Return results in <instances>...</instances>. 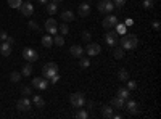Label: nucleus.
<instances>
[{
	"mask_svg": "<svg viewBox=\"0 0 161 119\" xmlns=\"http://www.w3.org/2000/svg\"><path fill=\"white\" fill-rule=\"evenodd\" d=\"M124 106L127 108V111L130 113V114H139V110H140V106H139V103L137 101H134V100H126V103H124Z\"/></svg>",
	"mask_w": 161,
	"mask_h": 119,
	"instance_id": "8",
	"label": "nucleus"
},
{
	"mask_svg": "<svg viewBox=\"0 0 161 119\" xmlns=\"http://www.w3.org/2000/svg\"><path fill=\"white\" fill-rule=\"evenodd\" d=\"M10 81L11 82H19L21 81V73H11L10 74Z\"/></svg>",
	"mask_w": 161,
	"mask_h": 119,
	"instance_id": "29",
	"label": "nucleus"
},
{
	"mask_svg": "<svg viewBox=\"0 0 161 119\" xmlns=\"http://www.w3.org/2000/svg\"><path fill=\"white\" fill-rule=\"evenodd\" d=\"M31 85L36 87V89H40V90H45L48 87V79H45V77H36V79H32Z\"/></svg>",
	"mask_w": 161,
	"mask_h": 119,
	"instance_id": "6",
	"label": "nucleus"
},
{
	"mask_svg": "<svg viewBox=\"0 0 161 119\" xmlns=\"http://www.w3.org/2000/svg\"><path fill=\"white\" fill-rule=\"evenodd\" d=\"M111 2H113V5L118 7V8H121L123 5H126V0H111Z\"/></svg>",
	"mask_w": 161,
	"mask_h": 119,
	"instance_id": "37",
	"label": "nucleus"
},
{
	"mask_svg": "<svg viewBox=\"0 0 161 119\" xmlns=\"http://www.w3.org/2000/svg\"><path fill=\"white\" fill-rule=\"evenodd\" d=\"M69 101L74 108H82L86 105V97H84L82 92H74V94L69 95Z\"/></svg>",
	"mask_w": 161,
	"mask_h": 119,
	"instance_id": "2",
	"label": "nucleus"
},
{
	"mask_svg": "<svg viewBox=\"0 0 161 119\" xmlns=\"http://www.w3.org/2000/svg\"><path fill=\"white\" fill-rule=\"evenodd\" d=\"M0 53H2L3 57H10L11 55V45L7 44V42H3L2 45H0Z\"/></svg>",
	"mask_w": 161,
	"mask_h": 119,
	"instance_id": "18",
	"label": "nucleus"
},
{
	"mask_svg": "<svg viewBox=\"0 0 161 119\" xmlns=\"http://www.w3.org/2000/svg\"><path fill=\"white\" fill-rule=\"evenodd\" d=\"M113 106H111V105H103V106H102V116L105 117V119H111L113 117Z\"/></svg>",
	"mask_w": 161,
	"mask_h": 119,
	"instance_id": "14",
	"label": "nucleus"
},
{
	"mask_svg": "<svg viewBox=\"0 0 161 119\" xmlns=\"http://www.w3.org/2000/svg\"><path fill=\"white\" fill-rule=\"evenodd\" d=\"M97 8H98L100 13H110V11H113L114 5H113L111 0H102V2L97 5Z\"/></svg>",
	"mask_w": 161,
	"mask_h": 119,
	"instance_id": "5",
	"label": "nucleus"
},
{
	"mask_svg": "<svg viewBox=\"0 0 161 119\" xmlns=\"http://www.w3.org/2000/svg\"><path fill=\"white\" fill-rule=\"evenodd\" d=\"M5 39H7V32L0 29V42H5Z\"/></svg>",
	"mask_w": 161,
	"mask_h": 119,
	"instance_id": "41",
	"label": "nucleus"
},
{
	"mask_svg": "<svg viewBox=\"0 0 161 119\" xmlns=\"http://www.w3.org/2000/svg\"><path fill=\"white\" fill-rule=\"evenodd\" d=\"M124 100L123 98H119V97H114V98H111V106L113 108H118V110H121V108H124Z\"/></svg>",
	"mask_w": 161,
	"mask_h": 119,
	"instance_id": "17",
	"label": "nucleus"
},
{
	"mask_svg": "<svg viewBox=\"0 0 161 119\" xmlns=\"http://www.w3.org/2000/svg\"><path fill=\"white\" fill-rule=\"evenodd\" d=\"M29 2H31V0H29Z\"/></svg>",
	"mask_w": 161,
	"mask_h": 119,
	"instance_id": "46",
	"label": "nucleus"
},
{
	"mask_svg": "<svg viewBox=\"0 0 161 119\" xmlns=\"http://www.w3.org/2000/svg\"><path fill=\"white\" fill-rule=\"evenodd\" d=\"M45 31L48 34H57L58 32V24H57V21L53 19V18H48L45 21Z\"/></svg>",
	"mask_w": 161,
	"mask_h": 119,
	"instance_id": "7",
	"label": "nucleus"
},
{
	"mask_svg": "<svg viewBox=\"0 0 161 119\" xmlns=\"http://www.w3.org/2000/svg\"><path fill=\"white\" fill-rule=\"evenodd\" d=\"M118 24V18L114 16V15H110V16H106L103 21H102V26L105 29H111V28H114V26Z\"/></svg>",
	"mask_w": 161,
	"mask_h": 119,
	"instance_id": "10",
	"label": "nucleus"
},
{
	"mask_svg": "<svg viewBox=\"0 0 161 119\" xmlns=\"http://www.w3.org/2000/svg\"><path fill=\"white\" fill-rule=\"evenodd\" d=\"M32 103L36 105L37 108H44V105H45V100L40 97V95H34V98H32Z\"/></svg>",
	"mask_w": 161,
	"mask_h": 119,
	"instance_id": "23",
	"label": "nucleus"
},
{
	"mask_svg": "<svg viewBox=\"0 0 161 119\" xmlns=\"http://www.w3.org/2000/svg\"><path fill=\"white\" fill-rule=\"evenodd\" d=\"M16 108H18L19 111H28V110L31 108V101H29V98H28V97L19 98L18 103H16Z\"/></svg>",
	"mask_w": 161,
	"mask_h": 119,
	"instance_id": "12",
	"label": "nucleus"
},
{
	"mask_svg": "<svg viewBox=\"0 0 161 119\" xmlns=\"http://www.w3.org/2000/svg\"><path fill=\"white\" fill-rule=\"evenodd\" d=\"M7 2H8V5L11 8H19L21 3H23V0H7Z\"/></svg>",
	"mask_w": 161,
	"mask_h": 119,
	"instance_id": "28",
	"label": "nucleus"
},
{
	"mask_svg": "<svg viewBox=\"0 0 161 119\" xmlns=\"http://www.w3.org/2000/svg\"><path fill=\"white\" fill-rule=\"evenodd\" d=\"M118 77H119V81H123V82H126L127 79H129V73H127V69H126V68H123V69H119V73H118Z\"/></svg>",
	"mask_w": 161,
	"mask_h": 119,
	"instance_id": "26",
	"label": "nucleus"
},
{
	"mask_svg": "<svg viewBox=\"0 0 161 119\" xmlns=\"http://www.w3.org/2000/svg\"><path fill=\"white\" fill-rule=\"evenodd\" d=\"M39 2L42 3V5H47V3H48V0H39Z\"/></svg>",
	"mask_w": 161,
	"mask_h": 119,
	"instance_id": "44",
	"label": "nucleus"
},
{
	"mask_svg": "<svg viewBox=\"0 0 161 119\" xmlns=\"http://www.w3.org/2000/svg\"><path fill=\"white\" fill-rule=\"evenodd\" d=\"M105 41H106V44H108L111 48L116 47V45H118V34H116V32H106Z\"/></svg>",
	"mask_w": 161,
	"mask_h": 119,
	"instance_id": "13",
	"label": "nucleus"
},
{
	"mask_svg": "<svg viewBox=\"0 0 161 119\" xmlns=\"http://www.w3.org/2000/svg\"><path fill=\"white\" fill-rule=\"evenodd\" d=\"M21 94L26 97V95H31L32 94V89L31 87H28V85H24V87H21Z\"/></svg>",
	"mask_w": 161,
	"mask_h": 119,
	"instance_id": "33",
	"label": "nucleus"
},
{
	"mask_svg": "<svg viewBox=\"0 0 161 119\" xmlns=\"http://www.w3.org/2000/svg\"><path fill=\"white\" fill-rule=\"evenodd\" d=\"M124 48L123 47H116L114 50H113V57L116 58V60H121V58H124Z\"/></svg>",
	"mask_w": 161,
	"mask_h": 119,
	"instance_id": "22",
	"label": "nucleus"
},
{
	"mask_svg": "<svg viewBox=\"0 0 161 119\" xmlns=\"http://www.w3.org/2000/svg\"><path fill=\"white\" fill-rule=\"evenodd\" d=\"M53 42H55V45H58V47H63L64 45V39H63V35H55Z\"/></svg>",
	"mask_w": 161,
	"mask_h": 119,
	"instance_id": "31",
	"label": "nucleus"
},
{
	"mask_svg": "<svg viewBox=\"0 0 161 119\" xmlns=\"http://www.w3.org/2000/svg\"><path fill=\"white\" fill-rule=\"evenodd\" d=\"M42 74H44L45 79H50L52 76L58 74V66H57V63H47L44 68H42Z\"/></svg>",
	"mask_w": 161,
	"mask_h": 119,
	"instance_id": "3",
	"label": "nucleus"
},
{
	"mask_svg": "<svg viewBox=\"0 0 161 119\" xmlns=\"http://www.w3.org/2000/svg\"><path fill=\"white\" fill-rule=\"evenodd\" d=\"M58 31L61 32V35H66V34L69 32V28H68V24H66V23H61V26L58 28Z\"/></svg>",
	"mask_w": 161,
	"mask_h": 119,
	"instance_id": "30",
	"label": "nucleus"
},
{
	"mask_svg": "<svg viewBox=\"0 0 161 119\" xmlns=\"http://www.w3.org/2000/svg\"><path fill=\"white\" fill-rule=\"evenodd\" d=\"M86 51H87V55H89V57H97V55H100L102 47H100L98 44H87Z\"/></svg>",
	"mask_w": 161,
	"mask_h": 119,
	"instance_id": "11",
	"label": "nucleus"
},
{
	"mask_svg": "<svg viewBox=\"0 0 161 119\" xmlns=\"http://www.w3.org/2000/svg\"><path fill=\"white\" fill-rule=\"evenodd\" d=\"M21 13H23V15L24 16H31L32 15V13H34V5L29 2V0H28V2H24V3H21V7L18 8Z\"/></svg>",
	"mask_w": 161,
	"mask_h": 119,
	"instance_id": "9",
	"label": "nucleus"
},
{
	"mask_svg": "<svg viewBox=\"0 0 161 119\" xmlns=\"http://www.w3.org/2000/svg\"><path fill=\"white\" fill-rule=\"evenodd\" d=\"M82 39H84L86 42H90V39H92V34H90L89 31H84V32H82Z\"/></svg>",
	"mask_w": 161,
	"mask_h": 119,
	"instance_id": "39",
	"label": "nucleus"
},
{
	"mask_svg": "<svg viewBox=\"0 0 161 119\" xmlns=\"http://www.w3.org/2000/svg\"><path fill=\"white\" fill-rule=\"evenodd\" d=\"M57 10H58L57 2H50V3H47V11H48V15H55Z\"/></svg>",
	"mask_w": 161,
	"mask_h": 119,
	"instance_id": "25",
	"label": "nucleus"
},
{
	"mask_svg": "<svg viewBox=\"0 0 161 119\" xmlns=\"http://www.w3.org/2000/svg\"><path fill=\"white\" fill-rule=\"evenodd\" d=\"M76 117H77V119H87V117H89V113L84 111V110H79V111L76 113Z\"/></svg>",
	"mask_w": 161,
	"mask_h": 119,
	"instance_id": "32",
	"label": "nucleus"
},
{
	"mask_svg": "<svg viewBox=\"0 0 161 119\" xmlns=\"http://www.w3.org/2000/svg\"><path fill=\"white\" fill-rule=\"evenodd\" d=\"M126 82H127V89H129V90H136V89H137V82H136V81H129V79H127Z\"/></svg>",
	"mask_w": 161,
	"mask_h": 119,
	"instance_id": "36",
	"label": "nucleus"
},
{
	"mask_svg": "<svg viewBox=\"0 0 161 119\" xmlns=\"http://www.w3.org/2000/svg\"><path fill=\"white\" fill-rule=\"evenodd\" d=\"M32 74V64L28 63L26 66H23V71H21V76H31Z\"/></svg>",
	"mask_w": 161,
	"mask_h": 119,
	"instance_id": "27",
	"label": "nucleus"
},
{
	"mask_svg": "<svg viewBox=\"0 0 161 119\" xmlns=\"http://www.w3.org/2000/svg\"><path fill=\"white\" fill-rule=\"evenodd\" d=\"M29 28H31L32 31H36V32H37V31H40V28H39V24H37L36 21H29Z\"/></svg>",
	"mask_w": 161,
	"mask_h": 119,
	"instance_id": "38",
	"label": "nucleus"
},
{
	"mask_svg": "<svg viewBox=\"0 0 161 119\" xmlns=\"http://www.w3.org/2000/svg\"><path fill=\"white\" fill-rule=\"evenodd\" d=\"M42 45H44L45 48H50V47L53 45V39L50 37V34H47V35L42 37Z\"/></svg>",
	"mask_w": 161,
	"mask_h": 119,
	"instance_id": "24",
	"label": "nucleus"
},
{
	"mask_svg": "<svg viewBox=\"0 0 161 119\" xmlns=\"http://www.w3.org/2000/svg\"><path fill=\"white\" fill-rule=\"evenodd\" d=\"M116 34H119V35H124V34H127V26L124 24V23H118L116 26Z\"/></svg>",
	"mask_w": 161,
	"mask_h": 119,
	"instance_id": "21",
	"label": "nucleus"
},
{
	"mask_svg": "<svg viewBox=\"0 0 161 119\" xmlns=\"http://www.w3.org/2000/svg\"><path fill=\"white\" fill-rule=\"evenodd\" d=\"M52 2H57V3H60V2H63V0H52Z\"/></svg>",
	"mask_w": 161,
	"mask_h": 119,
	"instance_id": "45",
	"label": "nucleus"
},
{
	"mask_svg": "<svg viewBox=\"0 0 161 119\" xmlns=\"http://www.w3.org/2000/svg\"><path fill=\"white\" fill-rule=\"evenodd\" d=\"M124 24L129 28V26H132V24H134V21H132V19H126V23H124Z\"/></svg>",
	"mask_w": 161,
	"mask_h": 119,
	"instance_id": "43",
	"label": "nucleus"
},
{
	"mask_svg": "<svg viewBox=\"0 0 161 119\" xmlns=\"http://www.w3.org/2000/svg\"><path fill=\"white\" fill-rule=\"evenodd\" d=\"M48 81H50L52 84H57V82L60 81V74H55V76H52V77L48 79Z\"/></svg>",
	"mask_w": 161,
	"mask_h": 119,
	"instance_id": "40",
	"label": "nucleus"
},
{
	"mask_svg": "<svg viewBox=\"0 0 161 119\" xmlns=\"http://www.w3.org/2000/svg\"><path fill=\"white\" fill-rule=\"evenodd\" d=\"M153 5H155L153 0H143V8H145V10H152Z\"/></svg>",
	"mask_w": 161,
	"mask_h": 119,
	"instance_id": "34",
	"label": "nucleus"
},
{
	"mask_svg": "<svg viewBox=\"0 0 161 119\" xmlns=\"http://www.w3.org/2000/svg\"><path fill=\"white\" fill-rule=\"evenodd\" d=\"M69 51H71V55L74 58H80V57H82V53H84V48L80 47V45H71Z\"/></svg>",
	"mask_w": 161,
	"mask_h": 119,
	"instance_id": "16",
	"label": "nucleus"
},
{
	"mask_svg": "<svg viewBox=\"0 0 161 119\" xmlns=\"http://www.w3.org/2000/svg\"><path fill=\"white\" fill-rule=\"evenodd\" d=\"M152 26H153V29H155V31H159V28H161V26H159V21H153Z\"/></svg>",
	"mask_w": 161,
	"mask_h": 119,
	"instance_id": "42",
	"label": "nucleus"
},
{
	"mask_svg": "<svg viewBox=\"0 0 161 119\" xmlns=\"http://www.w3.org/2000/svg\"><path fill=\"white\" fill-rule=\"evenodd\" d=\"M89 66H90V60L89 58H80V68H89Z\"/></svg>",
	"mask_w": 161,
	"mask_h": 119,
	"instance_id": "35",
	"label": "nucleus"
},
{
	"mask_svg": "<svg viewBox=\"0 0 161 119\" xmlns=\"http://www.w3.org/2000/svg\"><path fill=\"white\" fill-rule=\"evenodd\" d=\"M61 19H63L64 23L74 21V13H73L71 10H66V11H63V13H61Z\"/></svg>",
	"mask_w": 161,
	"mask_h": 119,
	"instance_id": "19",
	"label": "nucleus"
},
{
	"mask_svg": "<svg viewBox=\"0 0 161 119\" xmlns=\"http://www.w3.org/2000/svg\"><path fill=\"white\" fill-rule=\"evenodd\" d=\"M119 44H121V47H123L124 50H134L139 45V37L136 34H124Z\"/></svg>",
	"mask_w": 161,
	"mask_h": 119,
	"instance_id": "1",
	"label": "nucleus"
},
{
	"mask_svg": "<svg viewBox=\"0 0 161 119\" xmlns=\"http://www.w3.org/2000/svg\"><path fill=\"white\" fill-rule=\"evenodd\" d=\"M23 58L28 60L29 63H34V61H37L39 53H37V50H34L31 47H26V48H23Z\"/></svg>",
	"mask_w": 161,
	"mask_h": 119,
	"instance_id": "4",
	"label": "nucleus"
},
{
	"mask_svg": "<svg viewBox=\"0 0 161 119\" xmlns=\"http://www.w3.org/2000/svg\"><path fill=\"white\" fill-rule=\"evenodd\" d=\"M118 97H119V98H123V100L126 101V100L130 97V90L126 89V87H121V89L118 90Z\"/></svg>",
	"mask_w": 161,
	"mask_h": 119,
	"instance_id": "20",
	"label": "nucleus"
},
{
	"mask_svg": "<svg viewBox=\"0 0 161 119\" xmlns=\"http://www.w3.org/2000/svg\"><path fill=\"white\" fill-rule=\"evenodd\" d=\"M77 11H79V15L82 16V18H87L90 15V5L89 3H80Z\"/></svg>",
	"mask_w": 161,
	"mask_h": 119,
	"instance_id": "15",
	"label": "nucleus"
}]
</instances>
